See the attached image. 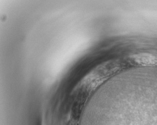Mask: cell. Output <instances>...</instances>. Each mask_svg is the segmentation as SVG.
I'll return each instance as SVG.
<instances>
[{
    "label": "cell",
    "mask_w": 157,
    "mask_h": 125,
    "mask_svg": "<svg viewBox=\"0 0 157 125\" xmlns=\"http://www.w3.org/2000/svg\"><path fill=\"white\" fill-rule=\"evenodd\" d=\"M136 61L140 64L144 65H155L157 64V56L148 54H143L138 55L136 57Z\"/></svg>",
    "instance_id": "obj_1"
}]
</instances>
